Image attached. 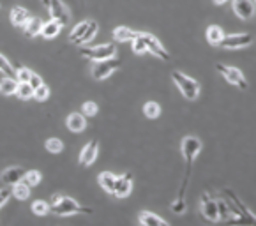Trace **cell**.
Wrapping results in <instances>:
<instances>
[{"mask_svg": "<svg viewBox=\"0 0 256 226\" xmlns=\"http://www.w3.org/2000/svg\"><path fill=\"white\" fill-rule=\"evenodd\" d=\"M202 150V142L196 136H186L182 140V156L186 159V175H184V180H182L180 186V191H178V196L180 200H184V194H186V189H188V182L191 178V168H192V161Z\"/></svg>", "mask_w": 256, "mask_h": 226, "instance_id": "obj_1", "label": "cell"}, {"mask_svg": "<svg viewBox=\"0 0 256 226\" xmlns=\"http://www.w3.org/2000/svg\"><path fill=\"white\" fill-rule=\"evenodd\" d=\"M50 210L56 216H72V214H92V208L80 205L74 198L62 194H53L50 202Z\"/></svg>", "mask_w": 256, "mask_h": 226, "instance_id": "obj_2", "label": "cell"}, {"mask_svg": "<svg viewBox=\"0 0 256 226\" xmlns=\"http://www.w3.org/2000/svg\"><path fill=\"white\" fill-rule=\"evenodd\" d=\"M172 80H174V83L177 85L178 90H180V94L184 96L186 99H189V101L198 99V94H200V85H198L196 80H192L191 76L184 74V72H180V71L172 72Z\"/></svg>", "mask_w": 256, "mask_h": 226, "instance_id": "obj_3", "label": "cell"}, {"mask_svg": "<svg viewBox=\"0 0 256 226\" xmlns=\"http://www.w3.org/2000/svg\"><path fill=\"white\" fill-rule=\"evenodd\" d=\"M80 55L87 56L90 60L99 62V60H106V58H113L117 55V46L115 44H99V46H90V48H82L80 50Z\"/></svg>", "mask_w": 256, "mask_h": 226, "instance_id": "obj_4", "label": "cell"}, {"mask_svg": "<svg viewBox=\"0 0 256 226\" xmlns=\"http://www.w3.org/2000/svg\"><path fill=\"white\" fill-rule=\"evenodd\" d=\"M138 38L145 42V48H147L148 53H152V55L159 56V58H162V60H170L168 50H166L164 46H162V42L159 41V39L156 38V36L148 34V32H138Z\"/></svg>", "mask_w": 256, "mask_h": 226, "instance_id": "obj_5", "label": "cell"}, {"mask_svg": "<svg viewBox=\"0 0 256 226\" xmlns=\"http://www.w3.org/2000/svg\"><path fill=\"white\" fill-rule=\"evenodd\" d=\"M122 66V60L113 56V58H106V60H99L94 64L92 68V76L94 80H106L113 71H117L118 68Z\"/></svg>", "mask_w": 256, "mask_h": 226, "instance_id": "obj_6", "label": "cell"}, {"mask_svg": "<svg viewBox=\"0 0 256 226\" xmlns=\"http://www.w3.org/2000/svg\"><path fill=\"white\" fill-rule=\"evenodd\" d=\"M216 68H218V71L221 72L222 78H224L228 83L242 88V90L248 88V80H246V76L242 74V71H238L237 68H232V66H224V64H218Z\"/></svg>", "mask_w": 256, "mask_h": 226, "instance_id": "obj_7", "label": "cell"}, {"mask_svg": "<svg viewBox=\"0 0 256 226\" xmlns=\"http://www.w3.org/2000/svg\"><path fill=\"white\" fill-rule=\"evenodd\" d=\"M254 38L252 34H230V36H224L222 41L219 42V46L224 50H240V48H246V46L252 44Z\"/></svg>", "mask_w": 256, "mask_h": 226, "instance_id": "obj_8", "label": "cell"}, {"mask_svg": "<svg viewBox=\"0 0 256 226\" xmlns=\"http://www.w3.org/2000/svg\"><path fill=\"white\" fill-rule=\"evenodd\" d=\"M132 189V175L131 174H122L115 178V186H113L112 194L115 198H126Z\"/></svg>", "mask_w": 256, "mask_h": 226, "instance_id": "obj_9", "label": "cell"}, {"mask_svg": "<svg viewBox=\"0 0 256 226\" xmlns=\"http://www.w3.org/2000/svg\"><path fill=\"white\" fill-rule=\"evenodd\" d=\"M48 11L52 14V20H56L62 26L69 22V11L66 9V6L62 4L60 0H50Z\"/></svg>", "mask_w": 256, "mask_h": 226, "instance_id": "obj_10", "label": "cell"}, {"mask_svg": "<svg viewBox=\"0 0 256 226\" xmlns=\"http://www.w3.org/2000/svg\"><path fill=\"white\" fill-rule=\"evenodd\" d=\"M234 12L242 20H251L254 16V4L252 0H232Z\"/></svg>", "mask_w": 256, "mask_h": 226, "instance_id": "obj_11", "label": "cell"}, {"mask_svg": "<svg viewBox=\"0 0 256 226\" xmlns=\"http://www.w3.org/2000/svg\"><path fill=\"white\" fill-rule=\"evenodd\" d=\"M98 152H99V147H98V142H88L85 147H83L82 154H80V164L82 166H90L94 164V161L98 159Z\"/></svg>", "mask_w": 256, "mask_h": 226, "instance_id": "obj_12", "label": "cell"}, {"mask_svg": "<svg viewBox=\"0 0 256 226\" xmlns=\"http://www.w3.org/2000/svg\"><path fill=\"white\" fill-rule=\"evenodd\" d=\"M23 175H25V170H23L22 166H12V168L4 170V174L0 175V180L11 188V186H14L23 180Z\"/></svg>", "mask_w": 256, "mask_h": 226, "instance_id": "obj_13", "label": "cell"}, {"mask_svg": "<svg viewBox=\"0 0 256 226\" xmlns=\"http://www.w3.org/2000/svg\"><path fill=\"white\" fill-rule=\"evenodd\" d=\"M202 212H204V216L208 219V221H219L218 218V205H216V200H212L210 196L205 192V194H202Z\"/></svg>", "mask_w": 256, "mask_h": 226, "instance_id": "obj_14", "label": "cell"}, {"mask_svg": "<svg viewBox=\"0 0 256 226\" xmlns=\"http://www.w3.org/2000/svg\"><path fill=\"white\" fill-rule=\"evenodd\" d=\"M66 126H68L69 131L82 132L83 129L87 128V118L83 117V113H71V115L66 118Z\"/></svg>", "mask_w": 256, "mask_h": 226, "instance_id": "obj_15", "label": "cell"}, {"mask_svg": "<svg viewBox=\"0 0 256 226\" xmlns=\"http://www.w3.org/2000/svg\"><path fill=\"white\" fill-rule=\"evenodd\" d=\"M9 18H11V23L14 26H23L28 20H30V12L26 11L25 8L16 6V8H12L11 12H9Z\"/></svg>", "mask_w": 256, "mask_h": 226, "instance_id": "obj_16", "label": "cell"}, {"mask_svg": "<svg viewBox=\"0 0 256 226\" xmlns=\"http://www.w3.org/2000/svg\"><path fill=\"white\" fill-rule=\"evenodd\" d=\"M42 25H44V22H42L41 18H38V16H30V20L23 25V32H25L26 38H36V36L41 34Z\"/></svg>", "mask_w": 256, "mask_h": 226, "instance_id": "obj_17", "label": "cell"}, {"mask_svg": "<svg viewBox=\"0 0 256 226\" xmlns=\"http://www.w3.org/2000/svg\"><path fill=\"white\" fill-rule=\"evenodd\" d=\"M60 30H62V25L56 20H50V22H46L44 25H42V28H41V34L39 36H42L44 39H53V38H56V36L60 34Z\"/></svg>", "mask_w": 256, "mask_h": 226, "instance_id": "obj_18", "label": "cell"}, {"mask_svg": "<svg viewBox=\"0 0 256 226\" xmlns=\"http://www.w3.org/2000/svg\"><path fill=\"white\" fill-rule=\"evenodd\" d=\"M140 224L142 226H170L164 219H161L159 216L152 214L148 210H144L140 214Z\"/></svg>", "mask_w": 256, "mask_h": 226, "instance_id": "obj_19", "label": "cell"}, {"mask_svg": "<svg viewBox=\"0 0 256 226\" xmlns=\"http://www.w3.org/2000/svg\"><path fill=\"white\" fill-rule=\"evenodd\" d=\"M136 34L138 32H134L132 28H128V26H117L113 30V39L117 42H131L136 38Z\"/></svg>", "mask_w": 256, "mask_h": 226, "instance_id": "obj_20", "label": "cell"}, {"mask_svg": "<svg viewBox=\"0 0 256 226\" xmlns=\"http://www.w3.org/2000/svg\"><path fill=\"white\" fill-rule=\"evenodd\" d=\"M224 38V32L219 25H210L207 28V41L210 46H219V42Z\"/></svg>", "mask_w": 256, "mask_h": 226, "instance_id": "obj_21", "label": "cell"}, {"mask_svg": "<svg viewBox=\"0 0 256 226\" xmlns=\"http://www.w3.org/2000/svg\"><path fill=\"white\" fill-rule=\"evenodd\" d=\"M11 196H14L16 200H26V198H30V188L23 182H18V184L11 186Z\"/></svg>", "mask_w": 256, "mask_h": 226, "instance_id": "obj_22", "label": "cell"}, {"mask_svg": "<svg viewBox=\"0 0 256 226\" xmlns=\"http://www.w3.org/2000/svg\"><path fill=\"white\" fill-rule=\"evenodd\" d=\"M96 34H98V23H96L94 20H90V22H88V28L85 30V34H83L82 38L74 42V44H78V46L87 44V42H90L92 39L96 38Z\"/></svg>", "mask_w": 256, "mask_h": 226, "instance_id": "obj_23", "label": "cell"}, {"mask_svg": "<svg viewBox=\"0 0 256 226\" xmlns=\"http://www.w3.org/2000/svg\"><path fill=\"white\" fill-rule=\"evenodd\" d=\"M16 87H18L16 78H9V76H6L4 80H0V94H4V96L16 94Z\"/></svg>", "mask_w": 256, "mask_h": 226, "instance_id": "obj_24", "label": "cell"}, {"mask_svg": "<svg viewBox=\"0 0 256 226\" xmlns=\"http://www.w3.org/2000/svg\"><path fill=\"white\" fill-rule=\"evenodd\" d=\"M115 178H117V175H113L112 172H102V174L99 175V184H101V188L104 189L106 192L112 194L113 186H115Z\"/></svg>", "mask_w": 256, "mask_h": 226, "instance_id": "obj_25", "label": "cell"}, {"mask_svg": "<svg viewBox=\"0 0 256 226\" xmlns=\"http://www.w3.org/2000/svg\"><path fill=\"white\" fill-rule=\"evenodd\" d=\"M16 96L23 101H28V99H34V88L28 85V83H18L16 87Z\"/></svg>", "mask_w": 256, "mask_h": 226, "instance_id": "obj_26", "label": "cell"}, {"mask_svg": "<svg viewBox=\"0 0 256 226\" xmlns=\"http://www.w3.org/2000/svg\"><path fill=\"white\" fill-rule=\"evenodd\" d=\"M88 22H90V20H85V22H80L78 25H76L74 28H72L71 34H69V41H71V42H76V41H78V39L82 38L83 34H85V30H87V28H88Z\"/></svg>", "mask_w": 256, "mask_h": 226, "instance_id": "obj_27", "label": "cell"}, {"mask_svg": "<svg viewBox=\"0 0 256 226\" xmlns=\"http://www.w3.org/2000/svg\"><path fill=\"white\" fill-rule=\"evenodd\" d=\"M23 184H26L28 188H34V186H38L39 182H41V174H39L38 170H30V172H25V175H23Z\"/></svg>", "mask_w": 256, "mask_h": 226, "instance_id": "obj_28", "label": "cell"}, {"mask_svg": "<svg viewBox=\"0 0 256 226\" xmlns=\"http://www.w3.org/2000/svg\"><path fill=\"white\" fill-rule=\"evenodd\" d=\"M144 113L148 118H158L159 115H161V106L156 101H148V102H145V106H144Z\"/></svg>", "mask_w": 256, "mask_h": 226, "instance_id": "obj_29", "label": "cell"}, {"mask_svg": "<svg viewBox=\"0 0 256 226\" xmlns=\"http://www.w3.org/2000/svg\"><path fill=\"white\" fill-rule=\"evenodd\" d=\"M62 148H64V144H62V140H58V138H50V140H46V150L52 152V154H58V152H62Z\"/></svg>", "mask_w": 256, "mask_h": 226, "instance_id": "obj_30", "label": "cell"}, {"mask_svg": "<svg viewBox=\"0 0 256 226\" xmlns=\"http://www.w3.org/2000/svg\"><path fill=\"white\" fill-rule=\"evenodd\" d=\"M32 212H34L36 216H46L50 212V204L42 200H36L34 204H32Z\"/></svg>", "mask_w": 256, "mask_h": 226, "instance_id": "obj_31", "label": "cell"}, {"mask_svg": "<svg viewBox=\"0 0 256 226\" xmlns=\"http://www.w3.org/2000/svg\"><path fill=\"white\" fill-rule=\"evenodd\" d=\"M0 72H4L9 78H14V72H16L14 68L11 66V62H9L4 55H0Z\"/></svg>", "mask_w": 256, "mask_h": 226, "instance_id": "obj_32", "label": "cell"}, {"mask_svg": "<svg viewBox=\"0 0 256 226\" xmlns=\"http://www.w3.org/2000/svg\"><path fill=\"white\" fill-rule=\"evenodd\" d=\"M216 205H218V218L222 219V221H228V218H230V207H228V204L224 200H218Z\"/></svg>", "mask_w": 256, "mask_h": 226, "instance_id": "obj_33", "label": "cell"}, {"mask_svg": "<svg viewBox=\"0 0 256 226\" xmlns=\"http://www.w3.org/2000/svg\"><path fill=\"white\" fill-rule=\"evenodd\" d=\"M99 112V106L96 104L94 101H87V102H83L82 106V113H85L83 117H94V115H98Z\"/></svg>", "mask_w": 256, "mask_h": 226, "instance_id": "obj_34", "label": "cell"}, {"mask_svg": "<svg viewBox=\"0 0 256 226\" xmlns=\"http://www.w3.org/2000/svg\"><path fill=\"white\" fill-rule=\"evenodd\" d=\"M30 76H32V71L28 68H20L18 71L14 72V78L18 83H28Z\"/></svg>", "mask_w": 256, "mask_h": 226, "instance_id": "obj_35", "label": "cell"}, {"mask_svg": "<svg viewBox=\"0 0 256 226\" xmlns=\"http://www.w3.org/2000/svg\"><path fill=\"white\" fill-rule=\"evenodd\" d=\"M48 98H50V88H48V85H44V83H42L41 87H38L34 90V99H36V101L42 102V101H46Z\"/></svg>", "mask_w": 256, "mask_h": 226, "instance_id": "obj_36", "label": "cell"}, {"mask_svg": "<svg viewBox=\"0 0 256 226\" xmlns=\"http://www.w3.org/2000/svg\"><path fill=\"white\" fill-rule=\"evenodd\" d=\"M131 42H132V52H134L136 55H142V53H147V48H145V42L138 38V34H136V38L132 39Z\"/></svg>", "mask_w": 256, "mask_h": 226, "instance_id": "obj_37", "label": "cell"}, {"mask_svg": "<svg viewBox=\"0 0 256 226\" xmlns=\"http://www.w3.org/2000/svg\"><path fill=\"white\" fill-rule=\"evenodd\" d=\"M172 210L175 212V214H184L186 212V202L184 200H180V198H175V202L172 205Z\"/></svg>", "mask_w": 256, "mask_h": 226, "instance_id": "obj_38", "label": "cell"}, {"mask_svg": "<svg viewBox=\"0 0 256 226\" xmlns=\"http://www.w3.org/2000/svg\"><path fill=\"white\" fill-rule=\"evenodd\" d=\"M28 85H30L32 88H38V87H41L42 85V78L39 74H36V72H32V76H30V80H28Z\"/></svg>", "mask_w": 256, "mask_h": 226, "instance_id": "obj_39", "label": "cell"}, {"mask_svg": "<svg viewBox=\"0 0 256 226\" xmlns=\"http://www.w3.org/2000/svg\"><path fill=\"white\" fill-rule=\"evenodd\" d=\"M9 198H11V189H9V188L0 189V207H2V205H4Z\"/></svg>", "mask_w": 256, "mask_h": 226, "instance_id": "obj_40", "label": "cell"}, {"mask_svg": "<svg viewBox=\"0 0 256 226\" xmlns=\"http://www.w3.org/2000/svg\"><path fill=\"white\" fill-rule=\"evenodd\" d=\"M214 2H216L218 6H221V4H224V2H228V0H214Z\"/></svg>", "mask_w": 256, "mask_h": 226, "instance_id": "obj_41", "label": "cell"}, {"mask_svg": "<svg viewBox=\"0 0 256 226\" xmlns=\"http://www.w3.org/2000/svg\"><path fill=\"white\" fill-rule=\"evenodd\" d=\"M42 4H44V8L48 9V6H50V0H42Z\"/></svg>", "mask_w": 256, "mask_h": 226, "instance_id": "obj_42", "label": "cell"}]
</instances>
